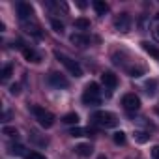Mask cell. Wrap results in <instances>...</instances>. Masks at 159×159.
I'll return each mask as SVG.
<instances>
[{
    "label": "cell",
    "mask_w": 159,
    "mask_h": 159,
    "mask_svg": "<svg viewBox=\"0 0 159 159\" xmlns=\"http://www.w3.org/2000/svg\"><path fill=\"white\" fill-rule=\"evenodd\" d=\"M51 26H52V30H54L56 34H62V32H64V23L58 21V19H51Z\"/></svg>",
    "instance_id": "ffe728a7"
},
{
    "label": "cell",
    "mask_w": 159,
    "mask_h": 159,
    "mask_svg": "<svg viewBox=\"0 0 159 159\" xmlns=\"http://www.w3.org/2000/svg\"><path fill=\"white\" fill-rule=\"evenodd\" d=\"M25 30H26L28 34H32L34 38H41V30H39L38 25H28V23H25Z\"/></svg>",
    "instance_id": "2e32d148"
},
{
    "label": "cell",
    "mask_w": 159,
    "mask_h": 159,
    "mask_svg": "<svg viewBox=\"0 0 159 159\" xmlns=\"http://www.w3.org/2000/svg\"><path fill=\"white\" fill-rule=\"evenodd\" d=\"M140 45H142V49H144V51H146V52H148V54H150L152 58H155V60H159V49H157L155 45H152L150 41H142Z\"/></svg>",
    "instance_id": "7c38bea8"
},
{
    "label": "cell",
    "mask_w": 159,
    "mask_h": 159,
    "mask_svg": "<svg viewBox=\"0 0 159 159\" xmlns=\"http://www.w3.org/2000/svg\"><path fill=\"white\" fill-rule=\"evenodd\" d=\"M69 135L71 137H84V135H90V131L88 129H83V127H73L69 131Z\"/></svg>",
    "instance_id": "44dd1931"
},
{
    "label": "cell",
    "mask_w": 159,
    "mask_h": 159,
    "mask_svg": "<svg viewBox=\"0 0 159 159\" xmlns=\"http://www.w3.org/2000/svg\"><path fill=\"white\" fill-rule=\"evenodd\" d=\"M92 6H94V10H96L98 15H105V13L109 11V4H107V2H101V0H94Z\"/></svg>",
    "instance_id": "5bb4252c"
},
{
    "label": "cell",
    "mask_w": 159,
    "mask_h": 159,
    "mask_svg": "<svg viewBox=\"0 0 159 159\" xmlns=\"http://www.w3.org/2000/svg\"><path fill=\"white\" fill-rule=\"evenodd\" d=\"M152 155H153V159H159V146H153V150H152Z\"/></svg>",
    "instance_id": "f546056e"
},
{
    "label": "cell",
    "mask_w": 159,
    "mask_h": 159,
    "mask_svg": "<svg viewBox=\"0 0 159 159\" xmlns=\"http://www.w3.org/2000/svg\"><path fill=\"white\" fill-rule=\"evenodd\" d=\"M23 56H25L26 62H34V64H38V62L41 60V56H39L34 49H30V47H23Z\"/></svg>",
    "instance_id": "8fae6325"
},
{
    "label": "cell",
    "mask_w": 159,
    "mask_h": 159,
    "mask_svg": "<svg viewBox=\"0 0 159 159\" xmlns=\"http://www.w3.org/2000/svg\"><path fill=\"white\" fill-rule=\"evenodd\" d=\"M10 92H11L13 96H17V94H19V84H11V86H10Z\"/></svg>",
    "instance_id": "f1b7e54d"
},
{
    "label": "cell",
    "mask_w": 159,
    "mask_h": 159,
    "mask_svg": "<svg viewBox=\"0 0 159 159\" xmlns=\"http://www.w3.org/2000/svg\"><path fill=\"white\" fill-rule=\"evenodd\" d=\"M30 139H32L34 142H38V144H47V139H39V137H38V133H34V131L30 133Z\"/></svg>",
    "instance_id": "83f0119b"
},
{
    "label": "cell",
    "mask_w": 159,
    "mask_h": 159,
    "mask_svg": "<svg viewBox=\"0 0 159 159\" xmlns=\"http://www.w3.org/2000/svg\"><path fill=\"white\" fill-rule=\"evenodd\" d=\"M64 124H69V125H77L79 124V114L77 112H67L64 118H62Z\"/></svg>",
    "instance_id": "9a60e30c"
},
{
    "label": "cell",
    "mask_w": 159,
    "mask_h": 159,
    "mask_svg": "<svg viewBox=\"0 0 159 159\" xmlns=\"http://www.w3.org/2000/svg\"><path fill=\"white\" fill-rule=\"evenodd\" d=\"M17 15H19V19H21L23 23H26L28 19H32L34 10H32L30 4H26V2H19V4H17Z\"/></svg>",
    "instance_id": "52a82bcc"
},
{
    "label": "cell",
    "mask_w": 159,
    "mask_h": 159,
    "mask_svg": "<svg viewBox=\"0 0 159 159\" xmlns=\"http://www.w3.org/2000/svg\"><path fill=\"white\" fill-rule=\"evenodd\" d=\"M98 159H107V157H105V155H99V157H98Z\"/></svg>",
    "instance_id": "1f68e13d"
},
{
    "label": "cell",
    "mask_w": 159,
    "mask_h": 159,
    "mask_svg": "<svg viewBox=\"0 0 159 159\" xmlns=\"http://www.w3.org/2000/svg\"><path fill=\"white\" fill-rule=\"evenodd\" d=\"M155 112H157V114H159V107H157V109H155Z\"/></svg>",
    "instance_id": "d6a6232c"
},
{
    "label": "cell",
    "mask_w": 159,
    "mask_h": 159,
    "mask_svg": "<svg viewBox=\"0 0 159 159\" xmlns=\"http://www.w3.org/2000/svg\"><path fill=\"white\" fill-rule=\"evenodd\" d=\"M83 103H84V105H99V103H101L98 83H90V84H86L84 94H83Z\"/></svg>",
    "instance_id": "3957f363"
},
{
    "label": "cell",
    "mask_w": 159,
    "mask_h": 159,
    "mask_svg": "<svg viewBox=\"0 0 159 159\" xmlns=\"http://www.w3.org/2000/svg\"><path fill=\"white\" fill-rule=\"evenodd\" d=\"M49 84L54 86V88H67L69 83H67V79L60 73H51L49 75Z\"/></svg>",
    "instance_id": "ba28073f"
},
{
    "label": "cell",
    "mask_w": 159,
    "mask_h": 159,
    "mask_svg": "<svg viewBox=\"0 0 159 159\" xmlns=\"http://www.w3.org/2000/svg\"><path fill=\"white\" fill-rule=\"evenodd\" d=\"M30 112L36 116V120H38V124H39L41 127L49 129V127L54 125V114L49 112V111H45L43 107H39V105H32V107H30Z\"/></svg>",
    "instance_id": "6da1fadb"
},
{
    "label": "cell",
    "mask_w": 159,
    "mask_h": 159,
    "mask_svg": "<svg viewBox=\"0 0 159 159\" xmlns=\"http://www.w3.org/2000/svg\"><path fill=\"white\" fill-rule=\"evenodd\" d=\"M25 159H47V157L41 155L39 152H28V153L25 155Z\"/></svg>",
    "instance_id": "4316f807"
},
{
    "label": "cell",
    "mask_w": 159,
    "mask_h": 159,
    "mask_svg": "<svg viewBox=\"0 0 159 159\" xmlns=\"http://www.w3.org/2000/svg\"><path fill=\"white\" fill-rule=\"evenodd\" d=\"M11 73H13V67H11L10 64L2 67V73H0V75H2V81H4V83H6V81H8V79L11 77Z\"/></svg>",
    "instance_id": "603a6c76"
},
{
    "label": "cell",
    "mask_w": 159,
    "mask_h": 159,
    "mask_svg": "<svg viewBox=\"0 0 159 159\" xmlns=\"http://www.w3.org/2000/svg\"><path fill=\"white\" fill-rule=\"evenodd\" d=\"M155 86H157V81H155V79L148 81V83H146V94H148V96H155Z\"/></svg>",
    "instance_id": "7402d4cb"
},
{
    "label": "cell",
    "mask_w": 159,
    "mask_h": 159,
    "mask_svg": "<svg viewBox=\"0 0 159 159\" xmlns=\"http://www.w3.org/2000/svg\"><path fill=\"white\" fill-rule=\"evenodd\" d=\"M122 105H124L125 111L135 112V111L140 109V99H139V96H135V94H125V96L122 98Z\"/></svg>",
    "instance_id": "5b68a950"
},
{
    "label": "cell",
    "mask_w": 159,
    "mask_h": 159,
    "mask_svg": "<svg viewBox=\"0 0 159 159\" xmlns=\"http://www.w3.org/2000/svg\"><path fill=\"white\" fill-rule=\"evenodd\" d=\"M101 83H103V86H105V88L114 90V88L118 86V77H116L112 71H105V73L101 75Z\"/></svg>",
    "instance_id": "9c48e42d"
},
{
    "label": "cell",
    "mask_w": 159,
    "mask_h": 159,
    "mask_svg": "<svg viewBox=\"0 0 159 159\" xmlns=\"http://www.w3.org/2000/svg\"><path fill=\"white\" fill-rule=\"evenodd\" d=\"M92 152H94L92 144H86V142L77 144V146H75V153H77V155H81V157H90V155H92Z\"/></svg>",
    "instance_id": "30bf717a"
},
{
    "label": "cell",
    "mask_w": 159,
    "mask_h": 159,
    "mask_svg": "<svg viewBox=\"0 0 159 159\" xmlns=\"http://www.w3.org/2000/svg\"><path fill=\"white\" fill-rule=\"evenodd\" d=\"M92 122L96 125H99V127H105V129L107 127H114L118 124L116 116L112 112H109V111H98V112H94L92 114Z\"/></svg>",
    "instance_id": "7a4b0ae2"
},
{
    "label": "cell",
    "mask_w": 159,
    "mask_h": 159,
    "mask_svg": "<svg viewBox=\"0 0 159 159\" xmlns=\"http://www.w3.org/2000/svg\"><path fill=\"white\" fill-rule=\"evenodd\" d=\"M75 26L79 30H88L90 28V21L84 19V17H79V19H75Z\"/></svg>",
    "instance_id": "ac0fdd59"
},
{
    "label": "cell",
    "mask_w": 159,
    "mask_h": 159,
    "mask_svg": "<svg viewBox=\"0 0 159 159\" xmlns=\"http://www.w3.org/2000/svg\"><path fill=\"white\" fill-rule=\"evenodd\" d=\"M112 139H114L116 144H124V142H125V133H124V131H116Z\"/></svg>",
    "instance_id": "d4e9b609"
},
{
    "label": "cell",
    "mask_w": 159,
    "mask_h": 159,
    "mask_svg": "<svg viewBox=\"0 0 159 159\" xmlns=\"http://www.w3.org/2000/svg\"><path fill=\"white\" fill-rule=\"evenodd\" d=\"M114 28L120 30V32H127L131 28V17H129V13H120L114 19Z\"/></svg>",
    "instance_id": "8992f818"
},
{
    "label": "cell",
    "mask_w": 159,
    "mask_h": 159,
    "mask_svg": "<svg viewBox=\"0 0 159 159\" xmlns=\"http://www.w3.org/2000/svg\"><path fill=\"white\" fill-rule=\"evenodd\" d=\"M2 133L8 135V137H15V139H17V135H19L17 129H15V127H10V125H4V127H2Z\"/></svg>",
    "instance_id": "cb8c5ba5"
},
{
    "label": "cell",
    "mask_w": 159,
    "mask_h": 159,
    "mask_svg": "<svg viewBox=\"0 0 159 159\" xmlns=\"http://www.w3.org/2000/svg\"><path fill=\"white\" fill-rule=\"evenodd\" d=\"M10 153H13V155H26L28 152H25V146H21V144H10Z\"/></svg>",
    "instance_id": "e0dca14e"
},
{
    "label": "cell",
    "mask_w": 159,
    "mask_h": 159,
    "mask_svg": "<svg viewBox=\"0 0 159 159\" xmlns=\"http://www.w3.org/2000/svg\"><path fill=\"white\" fill-rule=\"evenodd\" d=\"M135 140L139 144H144V142L150 140V133H146V131H135Z\"/></svg>",
    "instance_id": "d6986e66"
},
{
    "label": "cell",
    "mask_w": 159,
    "mask_h": 159,
    "mask_svg": "<svg viewBox=\"0 0 159 159\" xmlns=\"http://www.w3.org/2000/svg\"><path fill=\"white\" fill-rule=\"evenodd\" d=\"M69 39H71V43L77 45V47H86V45H88V38L83 36V34H73Z\"/></svg>",
    "instance_id": "4fadbf2b"
},
{
    "label": "cell",
    "mask_w": 159,
    "mask_h": 159,
    "mask_svg": "<svg viewBox=\"0 0 159 159\" xmlns=\"http://www.w3.org/2000/svg\"><path fill=\"white\" fill-rule=\"evenodd\" d=\"M54 56L58 58V62H62L64 64V67L73 75V77H83V67L79 66L75 60H71L69 56H66L64 52H54Z\"/></svg>",
    "instance_id": "277c9868"
},
{
    "label": "cell",
    "mask_w": 159,
    "mask_h": 159,
    "mask_svg": "<svg viewBox=\"0 0 159 159\" xmlns=\"http://www.w3.org/2000/svg\"><path fill=\"white\" fill-rule=\"evenodd\" d=\"M127 73H129L131 77H140V75L144 73V69H142V67H129Z\"/></svg>",
    "instance_id": "484cf974"
},
{
    "label": "cell",
    "mask_w": 159,
    "mask_h": 159,
    "mask_svg": "<svg viewBox=\"0 0 159 159\" xmlns=\"http://www.w3.org/2000/svg\"><path fill=\"white\" fill-rule=\"evenodd\" d=\"M153 34H155V36H157V38H159V23H157V25H155V30H153Z\"/></svg>",
    "instance_id": "4dcf8cb0"
}]
</instances>
